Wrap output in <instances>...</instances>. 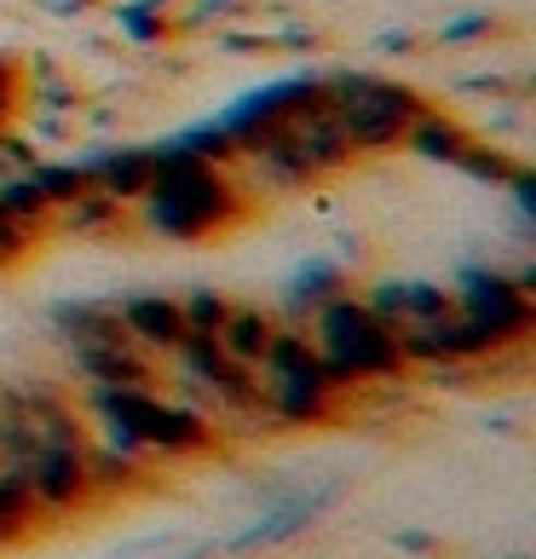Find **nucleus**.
Returning <instances> with one entry per match:
<instances>
[{"instance_id": "30", "label": "nucleus", "mask_w": 536, "mask_h": 559, "mask_svg": "<svg viewBox=\"0 0 536 559\" xmlns=\"http://www.w3.org/2000/svg\"><path fill=\"white\" fill-rule=\"evenodd\" d=\"M58 12H87V7H98V0H52Z\"/></svg>"}, {"instance_id": "29", "label": "nucleus", "mask_w": 536, "mask_h": 559, "mask_svg": "<svg viewBox=\"0 0 536 559\" xmlns=\"http://www.w3.org/2000/svg\"><path fill=\"white\" fill-rule=\"evenodd\" d=\"M376 47H381V52H416V40H409V35H381Z\"/></svg>"}, {"instance_id": "16", "label": "nucleus", "mask_w": 536, "mask_h": 559, "mask_svg": "<svg viewBox=\"0 0 536 559\" xmlns=\"http://www.w3.org/2000/svg\"><path fill=\"white\" fill-rule=\"evenodd\" d=\"M0 209L24 225V231H35V237L52 231V202L40 197V185L29 174H0Z\"/></svg>"}, {"instance_id": "14", "label": "nucleus", "mask_w": 536, "mask_h": 559, "mask_svg": "<svg viewBox=\"0 0 536 559\" xmlns=\"http://www.w3.org/2000/svg\"><path fill=\"white\" fill-rule=\"evenodd\" d=\"M121 225H128V209L98 191H81L75 202H64V209H52V231L58 237H116Z\"/></svg>"}, {"instance_id": "26", "label": "nucleus", "mask_w": 536, "mask_h": 559, "mask_svg": "<svg viewBox=\"0 0 536 559\" xmlns=\"http://www.w3.org/2000/svg\"><path fill=\"white\" fill-rule=\"evenodd\" d=\"M502 191H513V202H520L525 219L536 214V168H531V162H520V168H513V179L502 185Z\"/></svg>"}, {"instance_id": "20", "label": "nucleus", "mask_w": 536, "mask_h": 559, "mask_svg": "<svg viewBox=\"0 0 536 559\" xmlns=\"http://www.w3.org/2000/svg\"><path fill=\"white\" fill-rule=\"evenodd\" d=\"M174 144L184 156H196V162H209V168H237V139L219 128V121H196V128H184L174 133Z\"/></svg>"}, {"instance_id": "10", "label": "nucleus", "mask_w": 536, "mask_h": 559, "mask_svg": "<svg viewBox=\"0 0 536 559\" xmlns=\"http://www.w3.org/2000/svg\"><path fill=\"white\" fill-rule=\"evenodd\" d=\"M52 335L64 341V346H98V341H128V329H121L116 318V300H93V295H81V300H58L52 312Z\"/></svg>"}, {"instance_id": "7", "label": "nucleus", "mask_w": 536, "mask_h": 559, "mask_svg": "<svg viewBox=\"0 0 536 559\" xmlns=\"http://www.w3.org/2000/svg\"><path fill=\"white\" fill-rule=\"evenodd\" d=\"M341 496V485H306V490H288L283 502H272V508H260L254 513V525H242L231 543V554H249V548H272V543H288V536H300L306 525L318 520V513L329 508Z\"/></svg>"}, {"instance_id": "17", "label": "nucleus", "mask_w": 536, "mask_h": 559, "mask_svg": "<svg viewBox=\"0 0 536 559\" xmlns=\"http://www.w3.org/2000/svg\"><path fill=\"white\" fill-rule=\"evenodd\" d=\"M513 168H520V156H513L508 144H490L485 133H473L467 151L456 156V174H467L473 185H497V191L513 179Z\"/></svg>"}, {"instance_id": "18", "label": "nucleus", "mask_w": 536, "mask_h": 559, "mask_svg": "<svg viewBox=\"0 0 536 559\" xmlns=\"http://www.w3.org/2000/svg\"><path fill=\"white\" fill-rule=\"evenodd\" d=\"M225 312H231V295L214 283H191L179 295V318H184V335H219Z\"/></svg>"}, {"instance_id": "2", "label": "nucleus", "mask_w": 536, "mask_h": 559, "mask_svg": "<svg viewBox=\"0 0 536 559\" xmlns=\"http://www.w3.org/2000/svg\"><path fill=\"white\" fill-rule=\"evenodd\" d=\"M306 335L318 346L329 392H353L364 381H404L409 376V364L398 352V329L381 323L353 288H341L335 300H323L318 312L306 318Z\"/></svg>"}, {"instance_id": "25", "label": "nucleus", "mask_w": 536, "mask_h": 559, "mask_svg": "<svg viewBox=\"0 0 536 559\" xmlns=\"http://www.w3.org/2000/svg\"><path fill=\"white\" fill-rule=\"evenodd\" d=\"M490 29H497V17H490V12H473V17H456V24H444L439 40H444V47H456V40H479V35H490Z\"/></svg>"}, {"instance_id": "6", "label": "nucleus", "mask_w": 536, "mask_h": 559, "mask_svg": "<svg viewBox=\"0 0 536 559\" xmlns=\"http://www.w3.org/2000/svg\"><path fill=\"white\" fill-rule=\"evenodd\" d=\"M110 300L133 346H144L151 358H174V346L184 341L179 295H168V288H128V295H110Z\"/></svg>"}, {"instance_id": "3", "label": "nucleus", "mask_w": 536, "mask_h": 559, "mask_svg": "<svg viewBox=\"0 0 536 559\" xmlns=\"http://www.w3.org/2000/svg\"><path fill=\"white\" fill-rule=\"evenodd\" d=\"M323 98L335 128L346 133L353 156H386L404 144V128L416 121L432 98L421 87H409L398 75H376V70H323Z\"/></svg>"}, {"instance_id": "19", "label": "nucleus", "mask_w": 536, "mask_h": 559, "mask_svg": "<svg viewBox=\"0 0 536 559\" xmlns=\"http://www.w3.org/2000/svg\"><path fill=\"white\" fill-rule=\"evenodd\" d=\"M87 479H93V496L133 490L139 485V455H121L110 444H87Z\"/></svg>"}, {"instance_id": "4", "label": "nucleus", "mask_w": 536, "mask_h": 559, "mask_svg": "<svg viewBox=\"0 0 536 559\" xmlns=\"http://www.w3.org/2000/svg\"><path fill=\"white\" fill-rule=\"evenodd\" d=\"M450 300H456L462 318L485 323L502 346L531 341V329H536V300L520 295V288H513V277H508V272H490V265H467V272H456V283H450Z\"/></svg>"}, {"instance_id": "12", "label": "nucleus", "mask_w": 536, "mask_h": 559, "mask_svg": "<svg viewBox=\"0 0 536 559\" xmlns=\"http://www.w3.org/2000/svg\"><path fill=\"white\" fill-rule=\"evenodd\" d=\"M467 139H473V128H467L462 116L427 105V110L404 128V151L421 156V162H444V168H456V156L467 151Z\"/></svg>"}, {"instance_id": "23", "label": "nucleus", "mask_w": 536, "mask_h": 559, "mask_svg": "<svg viewBox=\"0 0 536 559\" xmlns=\"http://www.w3.org/2000/svg\"><path fill=\"white\" fill-rule=\"evenodd\" d=\"M450 288L444 283H427V277H404V323H427V318H444L450 312ZM398 323V329H404Z\"/></svg>"}, {"instance_id": "22", "label": "nucleus", "mask_w": 536, "mask_h": 559, "mask_svg": "<svg viewBox=\"0 0 536 559\" xmlns=\"http://www.w3.org/2000/svg\"><path fill=\"white\" fill-rule=\"evenodd\" d=\"M29 179L40 185V197H47L52 209H64V202H75L81 191H93V185H87V168H81L75 156H70V162H47V156H40L35 168H29Z\"/></svg>"}, {"instance_id": "8", "label": "nucleus", "mask_w": 536, "mask_h": 559, "mask_svg": "<svg viewBox=\"0 0 536 559\" xmlns=\"http://www.w3.org/2000/svg\"><path fill=\"white\" fill-rule=\"evenodd\" d=\"M81 168H87V185L98 197L121 202V209H133V202L151 191V144H93L87 156H75Z\"/></svg>"}, {"instance_id": "1", "label": "nucleus", "mask_w": 536, "mask_h": 559, "mask_svg": "<svg viewBox=\"0 0 536 559\" xmlns=\"http://www.w3.org/2000/svg\"><path fill=\"white\" fill-rule=\"evenodd\" d=\"M151 191H144L133 209L139 225L162 242H209L237 231L242 219L254 214L249 185L237 179V168H209V162L184 156L174 139L151 144Z\"/></svg>"}, {"instance_id": "13", "label": "nucleus", "mask_w": 536, "mask_h": 559, "mask_svg": "<svg viewBox=\"0 0 536 559\" xmlns=\"http://www.w3.org/2000/svg\"><path fill=\"white\" fill-rule=\"evenodd\" d=\"M272 329H277V312H265V306H254V300H231V312H225V323H219V335H214V341H219L225 358H237V364L260 369Z\"/></svg>"}, {"instance_id": "24", "label": "nucleus", "mask_w": 536, "mask_h": 559, "mask_svg": "<svg viewBox=\"0 0 536 559\" xmlns=\"http://www.w3.org/2000/svg\"><path fill=\"white\" fill-rule=\"evenodd\" d=\"M17 110H24V64L0 52V121H17Z\"/></svg>"}, {"instance_id": "31", "label": "nucleus", "mask_w": 536, "mask_h": 559, "mask_svg": "<svg viewBox=\"0 0 536 559\" xmlns=\"http://www.w3.org/2000/svg\"><path fill=\"white\" fill-rule=\"evenodd\" d=\"M202 554H214V548H191V554H174V559H202Z\"/></svg>"}, {"instance_id": "5", "label": "nucleus", "mask_w": 536, "mask_h": 559, "mask_svg": "<svg viewBox=\"0 0 536 559\" xmlns=\"http://www.w3.org/2000/svg\"><path fill=\"white\" fill-rule=\"evenodd\" d=\"M24 473H29V496L40 513H75L93 502L87 439H40L35 455L24 462Z\"/></svg>"}, {"instance_id": "15", "label": "nucleus", "mask_w": 536, "mask_h": 559, "mask_svg": "<svg viewBox=\"0 0 536 559\" xmlns=\"http://www.w3.org/2000/svg\"><path fill=\"white\" fill-rule=\"evenodd\" d=\"M35 496H29V473L24 462H0V548L24 543L35 525Z\"/></svg>"}, {"instance_id": "28", "label": "nucleus", "mask_w": 536, "mask_h": 559, "mask_svg": "<svg viewBox=\"0 0 536 559\" xmlns=\"http://www.w3.org/2000/svg\"><path fill=\"white\" fill-rule=\"evenodd\" d=\"M393 543H398V548H416V554H432V548H439V543H432V536H421V531H398Z\"/></svg>"}, {"instance_id": "27", "label": "nucleus", "mask_w": 536, "mask_h": 559, "mask_svg": "<svg viewBox=\"0 0 536 559\" xmlns=\"http://www.w3.org/2000/svg\"><path fill=\"white\" fill-rule=\"evenodd\" d=\"M231 7H237V0H196V7L184 12L179 24H209V17H225V12H231Z\"/></svg>"}, {"instance_id": "11", "label": "nucleus", "mask_w": 536, "mask_h": 559, "mask_svg": "<svg viewBox=\"0 0 536 559\" xmlns=\"http://www.w3.org/2000/svg\"><path fill=\"white\" fill-rule=\"evenodd\" d=\"M341 288H353V283H346V265L329 260V254H312L306 265H295V272H288V283H283V312L295 318V323H306L323 300H335Z\"/></svg>"}, {"instance_id": "9", "label": "nucleus", "mask_w": 536, "mask_h": 559, "mask_svg": "<svg viewBox=\"0 0 536 559\" xmlns=\"http://www.w3.org/2000/svg\"><path fill=\"white\" fill-rule=\"evenodd\" d=\"M70 369L87 386H156V358L133 341H98L70 346Z\"/></svg>"}, {"instance_id": "21", "label": "nucleus", "mask_w": 536, "mask_h": 559, "mask_svg": "<svg viewBox=\"0 0 536 559\" xmlns=\"http://www.w3.org/2000/svg\"><path fill=\"white\" fill-rule=\"evenodd\" d=\"M168 0H128V7L116 12V24H121V35L133 40V47H156V40H168L174 35V17L162 12Z\"/></svg>"}]
</instances>
